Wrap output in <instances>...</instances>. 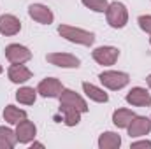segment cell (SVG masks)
Masks as SVG:
<instances>
[{"instance_id": "obj_14", "label": "cell", "mask_w": 151, "mask_h": 149, "mask_svg": "<svg viewBox=\"0 0 151 149\" xmlns=\"http://www.w3.org/2000/svg\"><path fill=\"white\" fill-rule=\"evenodd\" d=\"M7 75H9L11 82H14V84H23V82H27L28 79H32V70L27 69L23 63H21V65L12 63V65L9 67V70H7Z\"/></svg>"}, {"instance_id": "obj_24", "label": "cell", "mask_w": 151, "mask_h": 149, "mask_svg": "<svg viewBox=\"0 0 151 149\" xmlns=\"http://www.w3.org/2000/svg\"><path fill=\"white\" fill-rule=\"evenodd\" d=\"M132 149H139V148H148L151 149V140H137V142H132L130 144Z\"/></svg>"}, {"instance_id": "obj_25", "label": "cell", "mask_w": 151, "mask_h": 149, "mask_svg": "<svg viewBox=\"0 0 151 149\" xmlns=\"http://www.w3.org/2000/svg\"><path fill=\"white\" fill-rule=\"evenodd\" d=\"M34 148H44V144H40V142H34V140H32V149Z\"/></svg>"}, {"instance_id": "obj_8", "label": "cell", "mask_w": 151, "mask_h": 149, "mask_svg": "<svg viewBox=\"0 0 151 149\" xmlns=\"http://www.w3.org/2000/svg\"><path fill=\"white\" fill-rule=\"evenodd\" d=\"M14 132H16V139H18L19 144H30L35 139V135H37V126L34 125V121L25 117V119H21L16 125Z\"/></svg>"}, {"instance_id": "obj_12", "label": "cell", "mask_w": 151, "mask_h": 149, "mask_svg": "<svg viewBox=\"0 0 151 149\" xmlns=\"http://www.w3.org/2000/svg\"><path fill=\"white\" fill-rule=\"evenodd\" d=\"M28 16H30L34 21L40 23V25H51L53 19H55L53 11H51L47 5H44V4H32V5L28 7Z\"/></svg>"}, {"instance_id": "obj_28", "label": "cell", "mask_w": 151, "mask_h": 149, "mask_svg": "<svg viewBox=\"0 0 151 149\" xmlns=\"http://www.w3.org/2000/svg\"><path fill=\"white\" fill-rule=\"evenodd\" d=\"M150 44H151V37H150Z\"/></svg>"}, {"instance_id": "obj_20", "label": "cell", "mask_w": 151, "mask_h": 149, "mask_svg": "<svg viewBox=\"0 0 151 149\" xmlns=\"http://www.w3.org/2000/svg\"><path fill=\"white\" fill-rule=\"evenodd\" d=\"M27 117V111L16 107V105H7L4 109V119L9 123V125H18L21 119Z\"/></svg>"}, {"instance_id": "obj_17", "label": "cell", "mask_w": 151, "mask_h": 149, "mask_svg": "<svg viewBox=\"0 0 151 149\" xmlns=\"http://www.w3.org/2000/svg\"><path fill=\"white\" fill-rule=\"evenodd\" d=\"M135 112L130 109H116L113 112V123L116 128H127L130 125V121L134 119Z\"/></svg>"}, {"instance_id": "obj_23", "label": "cell", "mask_w": 151, "mask_h": 149, "mask_svg": "<svg viewBox=\"0 0 151 149\" xmlns=\"http://www.w3.org/2000/svg\"><path fill=\"white\" fill-rule=\"evenodd\" d=\"M137 23H139V28L146 34L151 35V14H142L137 18Z\"/></svg>"}, {"instance_id": "obj_3", "label": "cell", "mask_w": 151, "mask_h": 149, "mask_svg": "<svg viewBox=\"0 0 151 149\" xmlns=\"http://www.w3.org/2000/svg\"><path fill=\"white\" fill-rule=\"evenodd\" d=\"M99 79L107 90H113V91L123 90L130 82V75L127 72H119V70H106L99 75Z\"/></svg>"}, {"instance_id": "obj_27", "label": "cell", "mask_w": 151, "mask_h": 149, "mask_svg": "<svg viewBox=\"0 0 151 149\" xmlns=\"http://www.w3.org/2000/svg\"><path fill=\"white\" fill-rule=\"evenodd\" d=\"M2 70H4V69H2V65H0V74H2Z\"/></svg>"}, {"instance_id": "obj_2", "label": "cell", "mask_w": 151, "mask_h": 149, "mask_svg": "<svg viewBox=\"0 0 151 149\" xmlns=\"http://www.w3.org/2000/svg\"><path fill=\"white\" fill-rule=\"evenodd\" d=\"M106 19L111 28H123L128 23V11L125 4L121 2H111L106 11Z\"/></svg>"}, {"instance_id": "obj_26", "label": "cell", "mask_w": 151, "mask_h": 149, "mask_svg": "<svg viewBox=\"0 0 151 149\" xmlns=\"http://www.w3.org/2000/svg\"><path fill=\"white\" fill-rule=\"evenodd\" d=\"M146 82H148V86H150V88H151V74L148 75V77H146Z\"/></svg>"}, {"instance_id": "obj_4", "label": "cell", "mask_w": 151, "mask_h": 149, "mask_svg": "<svg viewBox=\"0 0 151 149\" xmlns=\"http://www.w3.org/2000/svg\"><path fill=\"white\" fill-rule=\"evenodd\" d=\"M91 56H93V60L99 65L111 67V65H114L118 62V58H119V49L114 47V46H100V47L93 49Z\"/></svg>"}, {"instance_id": "obj_18", "label": "cell", "mask_w": 151, "mask_h": 149, "mask_svg": "<svg viewBox=\"0 0 151 149\" xmlns=\"http://www.w3.org/2000/svg\"><path fill=\"white\" fill-rule=\"evenodd\" d=\"M60 112H62L63 123H65L67 126H76V125H79V121H81V112L77 111V109L70 107V105H65V104H60Z\"/></svg>"}, {"instance_id": "obj_22", "label": "cell", "mask_w": 151, "mask_h": 149, "mask_svg": "<svg viewBox=\"0 0 151 149\" xmlns=\"http://www.w3.org/2000/svg\"><path fill=\"white\" fill-rule=\"evenodd\" d=\"M84 7L91 9L93 12H106L107 11V5L109 2L107 0H81Z\"/></svg>"}, {"instance_id": "obj_11", "label": "cell", "mask_w": 151, "mask_h": 149, "mask_svg": "<svg viewBox=\"0 0 151 149\" xmlns=\"http://www.w3.org/2000/svg\"><path fill=\"white\" fill-rule=\"evenodd\" d=\"M125 100H127L130 105H134V107H150L151 105L150 91H148L146 88H141V86L132 88V90L127 93Z\"/></svg>"}, {"instance_id": "obj_21", "label": "cell", "mask_w": 151, "mask_h": 149, "mask_svg": "<svg viewBox=\"0 0 151 149\" xmlns=\"http://www.w3.org/2000/svg\"><path fill=\"white\" fill-rule=\"evenodd\" d=\"M16 142V132L7 126H0V149H12Z\"/></svg>"}, {"instance_id": "obj_10", "label": "cell", "mask_w": 151, "mask_h": 149, "mask_svg": "<svg viewBox=\"0 0 151 149\" xmlns=\"http://www.w3.org/2000/svg\"><path fill=\"white\" fill-rule=\"evenodd\" d=\"M130 139H137V137H144L151 132V119L146 116H134V119L130 121V125L127 126Z\"/></svg>"}, {"instance_id": "obj_6", "label": "cell", "mask_w": 151, "mask_h": 149, "mask_svg": "<svg viewBox=\"0 0 151 149\" xmlns=\"http://www.w3.org/2000/svg\"><path fill=\"white\" fill-rule=\"evenodd\" d=\"M62 90H63V84L56 77H46L37 86V93L44 98H58Z\"/></svg>"}, {"instance_id": "obj_1", "label": "cell", "mask_w": 151, "mask_h": 149, "mask_svg": "<svg viewBox=\"0 0 151 149\" xmlns=\"http://www.w3.org/2000/svg\"><path fill=\"white\" fill-rule=\"evenodd\" d=\"M58 34L65 40L79 44V46H93V42H95V34L93 32H88V30H83V28H76V27H70V25H60L58 27Z\"/></svg>"}, {"instance_id": "obj_9", "label": "cell", "mask_w": 151, "mask_h": 149, "mask_svg": "<svg viewBox=\"0 0 151 149\" xmlns=\"http://www.w3.org/2000/svg\"><path fill=\"white\" fill-rule=\"evenodd\" d=\"M46 60L55 65V67H60V69H77L81 65L79 58L70 54V53H49L46 56Z\"/></svg>"}, {"instance_id": "obj_15", "label": "cell", "mask_w": 151, "mask_h": 149, "mask_svg": "<svg viewBox=\"0 0 151 149\" xmlns=\"http://www.w3.org/2000/svg\"><path fill=\"white\" fill-rule=\"evenodd\" d=\"M83 91H84V95H86L90 100H93V102H97V104H106V102L109 100V95H107L102 88H99V86H95V84H91V82H83Z\"/></svg>"}, {"instance_id": "obj_7", "label": "cell", "mask_w": 151, "mask_h": 149, "mask_svg": "<svg viewBox=\"0 0 151 149\" xmlns=\"http://www.w3.org/2000/svg\"><path fill=\"white\" fill-rule=\"evenodd\" d=\"M5 58L11 63L21 65V63H27L32 58V51L27 46H21V44H9L5 47Z\"/></svg>"}, {"instance_id": "obj_13", "label": "cell", "mask_w": 151, "mask_h": 149, "mask_svg": "<svg viewBox=\"0 0 151 149\" xmlns=\"http://www.w3.org/2000/svg\"><path fill=\"white\" fill-rule=\"evenodd\" d=\"M19 30H21V21L16 16H12V14L0 16V34L2 35L11 37V35L19 34Z\"/></svg>"}, {"instance_id": "obj_5", "label": "cell", "mask_w": 151, "mask_h": 149, "mask_svg": "<svg viewBox=\"0 0 151 149\" xmlns=\"http://www.w3.org/2000/svg\"><path fill=\"white\" fill-rule=\"evenodd\" d=\"M58 100H60V104H65V105H70V107L77 109L81 114H84V112L90 111L86 100H84L81 95H77L74 90H67V88H63L62 93H60V97H58Z\"/></svg>"}, {"instance_id": "obj_16", "label": "cell", "mask_w": 151, "mask_h": 149, "mask_svg": "<svg viewBox=\"0 0 151 149\" xmlns=\"http://www.w3.org/2000/svg\"><path fill=\"white\" fill-rule=\"evenodd\" d=\"M121 146V137L116 132H104L99 137V148L100 149H118Z\"/></svg>"}, {"instance_id": "obj_19", "label": "cell", "mask_w": 151, "mask_h": 149, "mask_svg": "<svg viewBox=\"0 0 151 149\" xmlns=\"http://www.w3.org/2000/svg\"><path fill=\"white\" fill-rule=\"evenodd\" d=\"M16 100L23 105H34L37 100V90H34L30 86H23L16 91Z\"/></svg>"}]
</instances>
